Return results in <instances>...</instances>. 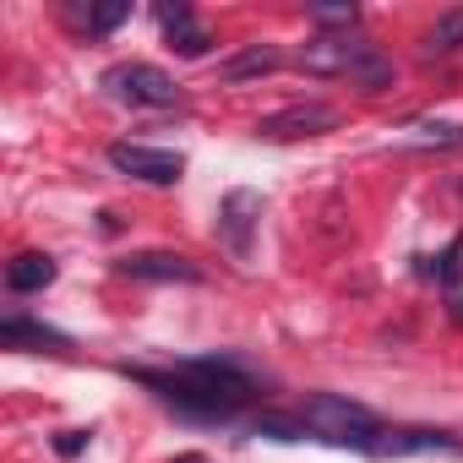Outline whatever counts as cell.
Here are the masks:
<instances>
[{
	"label": "cell",
	"mask_w": 463,
	"mask_h": 463,
	"mask_svg": "<svg viewBox=\"0 0 463 463\" xmlns=\"http://www.w3.org/2000/svg\"><path fill=\"white\" fill-rule=\"evenodd\" d=\"M262 218V196L257 191H229L223 207H218V235L229 246V257L235 262H251V229Z\"/></svg>",
	"instance_id": "cell-5"
},
{
	"label": "cell",
	"mask_w": 463,
	"mask_h": 463,
	"mask_svg": "<svg viewBox=\"0 0 463 463\" xmlns=\"http://www.w3.org/2000/svg\"><path fill=\"white\" fill-rule=\"evenodd\" d=\"M463 50V12H441L425 28V55H458Z\"/></svg>",
	"instance_id": "cell-15"
},
{
	"label": "cell",
	"mask_w": 463,
	"mask_h": 463,
	"mask_svg": "<svg viewBox=\"0 0 463 463\" xmlns=\"http://www.w3.org/2000/svg\"><path fill=\"white\" fill-rule=\"evenodd\" d=\"M354 44H360V33H317L300 50V71H311V77H349Z\"/></svg>",
	"instance_id": "cell-7"
},
{
	"label": "cell",
	"mask_w": 463,
	"mask_h": 463,
	"mask_svg": "<svg viewBox=\"0 0 463 463\" xmlns=\"http://www.w3.org/2000/svg\"><path fill=\"white\" fill-rule=\"evenodd\" d=\"M82 441H88L82 430H61V441H55V447H61V458H77V452H82Z\"/></svg>",
	"instance_id": "cell-20"
},
{
	"label": "cell",
	"mask_w": 463,
	"mask_h": 463,
	"mask_svg": "<svg viewBox=\"0 0 463 463\" xmlns=\"http://www.w3.org/2000/svg\"><path fill=\"white\" fill-rule=\"evenodd\" d=\"M50 284H55V257H44V251L12 257V268H6V289L12 295H33V289H50Z\"/></svg>",
	"instance_id": "cell-14"
},
{
	"label": "cell",
	"mask_w": 463,
	"mask_h": 463,
	"mask_svg": "<svg viewBox=\"0 0 463 463\" xmlns=\"http://www.w3.org/2000/svg\"><path fill=\"white\" fill-rule=\"evenodd\" d=\"M120 273L126 279H147V284H196L202 279V268L191 257H175V251H137V257L120 262Z\"/></svg>",
	"instance_id": "cell-8"
},
{
	"label": "cell",
	"mask_w": 463,
	"mask_h": 463,
	"mask_svg": "<svg viewBox=\"0 0 463 463\" xmlns=\"http://www.w3.org/2000/svg\"><path fill=\"white\" fill-rule=\"evenodd\" d=\"M109 164L120 175H137L147 185H175L185 175V158L180 153H164V147H142V142H115L109 147Z\"/></svg>",
	"instance_id": "cell-4"
},
{
	"label": "cell",
	"mask_w": 463,
	"mask_h": 463,
	"mask_svg": "<svg viewBox=\"0 0 463 463\" xmlns=\"http://www.w3.org/2000/svg\"><path fill=\"white\" fill-rule=\"evenodd\" d=\"M158 23H164V39H169V50H175V55H185V61H202V55L213 50L207 28L191 17V6H158Z\"/></svg>",
	"instance_id": "cell-10"
},
{
	"label": "cell",
	"mask_w": 463,
	"mask_h": 463,
	"mask_svg": "<svg viewBox=\"0 0 463 463\" xmlns=\"http://www.w3.org/2000/svg\"><path fill=\"white\" fill-rule=\"evenodd\" d=\"M0 344H6V349H33V354H66L71 349L66 333H55L44 322H28V317H6V322H0Z\"/></svg>",
	"instance_id": "cell-11"
},
{
	"label": "cell",
	"mask_w": 463,
	"mask_h": 463,
	"mask_svg": "<svg viewBox=\"0 0 463 463\" xmlns=\"http://www.w3.org/2000/svg\"><path fill=\"white\" fill-rule=\"evenodd\" d=\"M175 463H207V458H175Z\"/></svg>",
	"instance_id": "cell-21"
},
{
	"label": "cell",
	"mask_w": 463,
	"mask_h": 463,
	"mask_svg": "<svg viewBox=\"0 0 463 463\" xmlns=\"http://www.w3.org/2000/svg\"><path fill=\"white\" fill-rule=\"evenodd\" d=\"M126 17H131L126 0H104V6H93V12H88V28H93V33H115Z\"/></svg>",
	"instance_id": "cell-17"
},
{
	"label": "cell",
	"mask_w": 463,
	"mask_h": 463,
	"mask_svg": "<svg viewBox=\"0 0 463 463\" xmlns=\"http://www.w3.org/2000/svg\"><path fill=\"white\" fill-rule=\"evenodd\" d=\"M104 88H109L115 99H126V104H142V109H169V104H180L175 77L158 71V66H142V61L104 71Z\"/></svg>",
	"instance_id": "cell-3"
},
{
	"label": "cell",
	"mask_w": 463,
	"mask_h": 463,
	"mask_svg": "<svg viewBox=\"0 0 463 463\" xmlns=\"http://www.w3.org/2000/svg\"><path fill=\"white\" fill-rule=\"evenodd\" d=\"M441 300H447V317H452V322H463V268L441 279Z\"/></svg>",
	"instance_id": "cell-19"
},
{
	"label": "cell",
	"mask_w": 463,
	"mask_h": 463,
	"mask_svg": "<svg viewBox=\"0 0 463 463\" xmlns=\"http://www.w3.org/2000/svg\"><path fill=\"white\" fill-rule=\"evenodd\" d=\"M376 452L382 458H409V452H463V441L452 436V430H420V425H409V430H382L376 436Z\"/></svg>",
	"instance_id": "cell-9"
},
{
	"label": "cell",
	"mask_w": 463,
	"mask_h": 463,
	"mask_svg": "<svg viewBox=\"0 0 463 463\" xmlns=\"http://www.w3.org/2000/svg\"><path fill=\"white\" fill-rule=\"evenodd\" d=\"M257 436H273V441H300V436H311V425H306V420H289V414H262V420H257Z\"/></svg>",
	"instance_id": "cell-16"
},
{
	"label": "cell",
	"mask_w": 463,
	"mask_h": 463,
	"mask_svg": "<svg viewBox=\"0 0 463 463\" xmlns=\"http://www.w3.org/2000/svg\"><path fill=\"white\" fill-rule=\"evenodd\" d=\"M311 23H322V28H354L360 23V6H311Z\"/></svg>",
	"instance_id": "cell-18"
},
{
	"label": "cell",
	"mask_w": 463,
	"mask_h": 463,
	"mask_svg": "<svg viewBox=\"0 0 463 463\" xmlns=\"http://www.w3.org/2000/svg\"><path fill=\"white\" fill-rule=\"evenodd\" d=\"M279 66H284V50H279V44H251V50H241L235 61H223L218 77H223V82H251V77H273Z\"/></svg>",
	"instance_id": "cell-13"
},
{
	"label": "cell",
	"mask_w": 463,
	"mask_h": 463,
	"mask_svg": "<svg viewBox=\"0 0 463 463\" xmlns=\"http://www.w3.org/2000/svg\"><path fill=\"white\" fill-rule=\"evenodd\" d=\"M333 126H338V109H327V104H289V109L268 115L257 131H262L268 142H295V137H322V131H333Z\"/></svg>",
	"instance_id": "cell-6"
},
{
	"label": "cell",
	"mask_w": 463,
	"mask_h": 463,
	"mask_svg": "<svg viewBox=\"0 0 463 463\" xmlns=\"http://www.w3.org/2000/svg\"><path fill=\"white\" fill-rule=\"evenodd\" d=\"M392 77H398V71H392V61L382 55V44L360 33L354 61H349V82H354L360 93H387V88H392Z\"/></svg>",
	"instance_id": "cell-12"
},
{
	"label": "cell",
	"mask_w": 463,
	"mask_h": 463,
	"mask_svg": "<svg viewBox=\"0 0 463 463\" xmlns=\"http://www.w3.org/2000/svg\"><path fill=\"white\" fill-rule=\"evenodd\" d=\"M126 376H137L142 387H153L158 398H169V403H180L185 414H207V420H229L251 392H257V382L235 365V360H185V365H175V371H131L126 365Z\"/></svg>",
	"instance_id": "cell-1"
},
{
	"label": "cell",
	"mask_w": 463,
	"mask_h": 463,
	"mask_svg": "<svg viewBox=\"0 0 463 463\" xmlns=\"http://www.w3.org/2000/svg\"><path fill=\"white\" fill-rule=\"evenodd\" d=\"M300 420H306L322 441H338V447H365V452H376V436H382L376 414H371L365 403L338 398V392H317V398H306Z\"/></svg>",
	"instance_id": "cell-2"
}]
</instances>
